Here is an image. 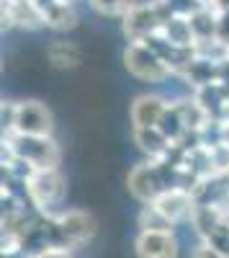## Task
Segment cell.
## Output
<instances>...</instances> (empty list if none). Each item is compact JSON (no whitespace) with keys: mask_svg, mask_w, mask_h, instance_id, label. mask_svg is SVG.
<instances>
[{"mask_svg":"<svg viewBox=\"0 0 229 258\" xmlns=\"http://www.w3.org/2000/svg\"><path fill=\"white\" fill-rule=\"evenodd\" d=\"M168 8H165L162 0H152V3H137L127 16L121 18L124 34H127L129 44L137 41H147L150 36L160 34L162 24L168 21Z\"/></svg>","mask_w":229,"mask_h":258,"instance_id":"obj_3","label":"cell"},{"mask_svg":"<svg viewBox=\"0 0 229 258\" xmlns=\"http://www.w3.org/2000/svg\"><path fill=\"white\" fill-rule=\"evenodd\" d=\"M124 68H127L137 80H144V83H162L173 75L165 68V62L144 44V41H137V44H129L124 49Z\"/></svg>","mask_w":229,"mask_h":258,"instance_id":"obj_4","label":"cell"},{"mask_svg":"<svg viewBox=\"0 0 229 258\" xmlns=\"http://www.w3.org/2000/svg\"><path fill=\"white\" fill-rule=\"evenodd\" d=\"M137 225H139V232H173V227H175L165 214L157 212L155 204H142V209L137 214Z\"/></svg>","mask_w":229,"mask_h":258,"instance_id":"obj_13","label":"cell"},{"mask_svg":"<svg viewBox=\"0 0 229 258\" xmlns=\"http://www.w3.org/2000/svg\"><path fill=\"white\" fill-rule=\"evenodd\" d=\"M47 57H49V64L57 68V70H75L82 62L80 49L72 44V41H65V39L52 41V44L47 47Z\"/></svg>","mask_w":229,"mask_h":258,"instance_id":"obj_12","label":"cell"},{"mask_svg":"<svg viewBox=\"0 0 229 258\" xmlns=\"http://www.w3.org/2000/svg\"><path fill=\"white\" fill-rule=\"evenodd\" d=\"M34 8L39 11L41 21H44L47 29L54 31H70L77 26V13L75 6H67L62 0H31Z\"/></svg>","mask_w":229,"mask_h":258,"instance_id":"obj_10","label":"cell"},{"mask_svg":"<svg viewBox=\"0 0 229 258\" xmlns=\"http://www.w3.org/2000/svg\"><path fill=\"white\" fill-rule=\"evenodd\" d=\"M132 135H134L137 147H139L150 160H162V158H168V153L173 150V142L165 137L157 126H155V129H132Z\"/></svg>","mask_w":229,"mask_h":258,"instance_id":"obj_11","label":"cell"},{"mask_svg":"<svg viewBox=\"0 0 229 258\" xmlns=\"http://www.w3.org/2000/svg\"><path fill=\"white\" fill-rule=\"evenodd\" d=\"M3 150H11L13 155L26 160L36 170L59 168V160H62L59 145L52 137H29V135L11 132V135H3Z\"/></svg>","mask_w":229,"mask_h":258,"instance_id":"obj_2","label":"cell"},{"mask_svg":"<svg viewBox=\"0 0 229 258\" xmlns=\"http://www.w3.org/2000/svg\"><path fill=\"white\" fill-rule=\"evenodd\" d=\"M67 197V181L59 173V168H41L26 183L29 207L44 220H52L59 214V207Z\"/></svg>","mask_w":229,"mask_h":258,"instance_id":"obj_1","label":"cell"},{"mask_svg":"<svg viewBox=\"0 0 229 258\" xmlns=\"http://www.w3.org/2000/svg\"><path fill=\"white\" fill-rule=\"evenodd\" d=\"M52 129H54V119H52V111L47 109V103L34 101V98L16 103L13 132L29 135V137H52Z\"/></svg>","mask_w":229,"mask_h":258,"instance_id":"obj_6","label":"cell"},{"mask_svg":"<svg viewBox=\"0 0 229 258\" xmlns=\"http://www.w3.org/2000/svg\"><path fill=\"white\" fill-rule=\"evenodd\" d=\"M209 6L214 13H219V16H229V0H209Z\"/></svg>","mask_w":229,"mask_h":258,"instance_id":"obj_17","label":"cell"},{"mask_svg":"<svg viewBox=\"0 0 229 258\" xmlns=\"http://www.w3.org/2000/svg\"><path fill=\"white\" fill-rule=\"evenodd\" d=\"M157 207L160 214H165L173 225H180V222H191L193 214L198 209V202L193 197V191L188 188H165L160 197L152 202Z\"/></svg>","mask_w":229,"mask_h":258,"instance_id":"obj_7","label":"cell"},{"mask_svg":"<svg viewBox=\"0 0 229 258\" xmlns=\"http://www.w3.org/2000/svg\"><path fill=\"white\" fill-rule=\"evenodd\" d=\"M90 8L100 16H111V18H124L134 6L137 0H88Z\"/></svg>","mask_w":229,"mask_h":258,"instance_id":"obj_14","label":"cell"},{"mask_svg":"<svg viewBox=\"0 0 229 258\" xmlns=\"http://www.w3.org/2000/svg\"><path fill=\"white\" fill-rule=\"evenodd\" d=\"M191 258H229V255H224L221 250H216V248L209 245V243H198V245L191 250Z\"/></svg>","mask_w":229,"mask_h":258,"instance_id":"obj_16","label":"cell"},{"mask_svg":"<svg viewBox=\"0 0 229 258\" xmlns=\"http://www.w3.org/2000/svg\"><path fill=\"white\" fill-rule=\"evenodd\" d=\"M26 258H75L70 248H62V245H41L36 250H29Z\"/></svg>","mask_w":229,"mask_h":258,"instance_id":"obj_15","label":"cell"},{"mask_svg":"<svg viewBox=\"0 0 229 258\" xmlns=\"http://www.w3.org/2000/svg\"><path fill=\"white\" fill-rule=\"evenodd\" d=\"M170 101L157 93H142L132 103V129H155L160 126Z\"/></svg>","mask_w":229,"mask_h":258,"instance_id":"obj_8","label":"cell"},{"mask_svg":"<svg viewBox=\"0 0 229 258\" xmlns=\"http://www.w3.org/2000/svg\"><path fill=\"white\" fill-rule=\"evenodd\" d=\"M127 188L137 202L152 204L160 194L168 188V181H165V173H162L160 163H155V160L137 163L127 176Z\"/></svg>","mask_w":229,"mask_h":258,"instance_id":"obj_5","label":"cell"},{"mask_svg":"<svg viewBox=\"0 0 229 258\" xmlns=\"http://www.w3.org/2000/svg\"><path fill=\"white\" fill-rule=\"evenodd\" d=\"M175 232H139L134 240L137 258H178Z\"/></svg>","mask_w":229,"mask_h":258,"instance_id":"obj_9","label":"cell"}]
</instances>
